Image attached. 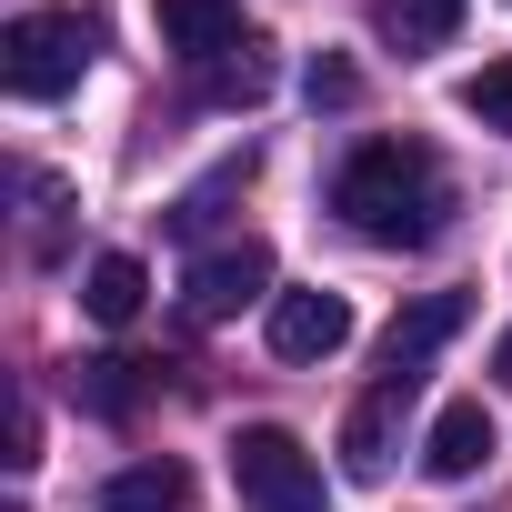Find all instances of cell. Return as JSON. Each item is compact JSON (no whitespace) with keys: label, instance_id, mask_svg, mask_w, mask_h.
Instances as JSON below:
<instances>
[{"label":"cell","instance_id":"cell-1","mask_svg":"<svg viewBox=\"0 0 512 512\" xmlns=\"http://www.w3.org/2000/svg\"><path fill=\"white\" fill-rule=\"evenodd\" d=\"M332 211H342L352 241H372V251H412V241L442 231L452 181H442L432 141H362V151L332 171Z\"/></svg>","mask_w":512,"mask_h":512},{"label":"cell","instance_id":"cell-2","mask_svg":"<svg viewBox=\"0 0 512 512\" xmlns=\"http://www.w3.org/2000/svg\"><path fill=\"white\" fill-rule=\"evenodd\" d=\"M231 482H241L251 512H332L322 452H312L302 432H282V422H241V432H231Z\"/></svg>","mask_w":512,"mask_h":512},{"label":"cell","instance_id":"cell-3","mask_svg":"<svg viewBox=\"0 0 512 512\" xmlns=\"http://www.w3.org/2000/svg\"><path fill=\"white\" fill-rule=\"evenodd\" d=\"M91 51H101V31L81 11H31L0 41V81H11V101H61V91H81Z\"/></svg>","mask_w":512,"mask_h":512},{"label":"cell","instance_id":"cell-4","mask_svg":"<svg viewBox=\"0 0 512 512\" xmlns=\"http://www.w3.org/2000/svg\"><path fill=\"white\" fill-rule=\"evenodd\" d=\"M262 292H272V251H262V241H231V251H201V262H191V282H181L191 322H231L241 302H262Z\"/></svg>","mask_w":512,"mask_h":512},{"label":"cell","instance_id":"cell-5","mask_svg":"<svg viewBox=\"0 0 512 512\" xmlns=\"http://www.w3.org/2000/svg\"><path fill=\"white\" fill-rule=\"evenodd\" d=\"M462 322H472V292H422L412 312H392V332H382V372H392V382H422V362H432Z\"/></svg>","mask_w":512,"mask_h":512},{"label":"cell","instance_id":"cell-6","mask_svg":"<svg viewBox=\"0 0 512 512\" xmlns=\"http://www.w3.org/2000/svg\"><path fill=\"white\" fill-rule=\"evenodd\" d=\"M352 342V302L342 292H282L272 302V352L282 362H332Z\"/></svg>","mask_w":512,"mask_h":512},{"label":"cell","instance_id":"cell-7","mask_svg":"<svg viewBox=\"0 0 512 512\" xmlns=\"http://www.w3.org/2000/svg\"><path fill=\"white\" fill-rule=\"evenodd\" d=\"M402 412H412V382H382L372 402H352V422H342V462H352V482H382V472H392Z\"/></svg>","mask_w":512,"mask_h":512},{"label":"cell","instance_id":"cell-8","mask_svg":"<svg viewBox=\"0 0 512 512\" xmlns=\"http://www.w3.org/2000/svg\"><path fill=\"white\" fill-rule=\"evenodd\" d=\"M482 462H492V412L482 402H442L432 432H422V472L432 482H472Z\"/></svg>","mask_w":512,"mask_h":512},{"label":"cell","instance_id":"cell-9","mask_svg":"<svg viewBox=\"0 0 512 512\" xmlns=\"http://www.w3.org/2000/svg\"><path fill=\"white\" fill-rule=\"evenodd\" d=\"M161 41H171L181 61H221V51H241L251 31H241V0H161Z\"/></svg>","mask_w":512,"mask_h":512},{"label":"cell","instance_id":"cell-10","mask_svg":"<svg viewBox=\"0 0 512 512\" xmlns=\"http://www.w3.org/2000/svg\"><path fill=\"white\" fill-rule=\"evenodd\" d=\"M462 11H472V0H372V31L392 51H442L462 31Z\"/></svg>","mask_w":512,"mask_h":512},{"label":"cell","instance_id":"cell-11","mask_svg":"<svg viewBox=\"0 0 512 512\" xmlns=\"http://www.w3.org/2000/svg\"><path fill=\"white\" fill-rule=\"evenodd\" d=\"M181 502H191V472L181 462H131V472L101 482V512H181Z\"/></svg>","mask_w":512,"mask_h":512},{"label":"cell","instance_id":"cell-12","mask_svg":"<svg viewBox=\"0 0 512 512\" xmlns=\"http://www.w3.org/2000/svg\"><path fill=\"white\" fill-rule=\"evenodd\" d=\"M141 292H151V272L131 262V251H101V262L81 272V312H91V322H131Z\"/></svg>","mask_w":512,"mask_h":512},{"label":"cell","instance_id":"cell-13","mask_svg":"<svg viewBox=\"0 0 512 512\" xmlns=\"http://www.w3.org/2000/svg\"><path fill=\"white\" fill-rule=\"evenodd\" d=\"M71 392H81L91 412H111V422H121V412L151 392V362H131V352H101V362H81V372H71Z\"/></svg>","mask_w":512,"mask_h":512},{"label":"cell","instance_id":"cell-14","mask_svg":"<svg viewBox=\"0 0 512 512\" xmlns=\"http://www.w3.org/2000/svg\"><path fill=\"white\" fill-rule=\"evenodd\" d=\"M201 91H211V101H241V111H251V101L272 91V61H262V41H241V51L201 61Z\"/></svg>","mask_w":512,"mask_h":512},{"label":"cell","instance_id":"cell-15","mask_svg":"<svg viewBox=\"0 0 512 512\" xmlns=\"http://www.w3.org/2000/svg\"><path fill=\"white\" fill-rule=\"evenodd\" d=\"M452 101H462V111H472L482 131H502V141H512V61H482V71H472V81H462Z\"/></svg>","mask_w":512,"mask_h":512},{"label":"cell","instance_id":"cell-16","mask_svg":"<svg viewBox=\"0 0 512 512\" xmlns=\"http://www.w3.org/2000/svg\"><path fill=\"white\" fill-rule=\"evenodd\" d=\"M302 91H312V111H352V101H362V71H352V61H332V51H322V61H312V71H302Z\"/></svg>","mask_w":512,"mask_h":512},{"label":"cell","instance_id":"cell-17","mask_svg":"<svg viewBox=\"0 0 512 512\" xmlns=\"http://www.w3.org/2000/svg\"><path fill=\"white\" fill-rule=\"evenodd\" d=\"M31 462H41V422H31V402H21V412H11V472H31Z\"/></svg>","mask_w":512,"mask_h":512},{"label":"cell","instance_id":"cell-18","mask_svg":"<svg viewBox=\"0 0 512 512\" xmlns=\"http://www.w3.org/2000/svg\"><path fill=\"white\" fill-rule=\"evenodd\" d=\"M492 372H502V392H512V332H502V342H492Z\"/></svg>","mask_w":512,"mask_h":512}]
</instances>
